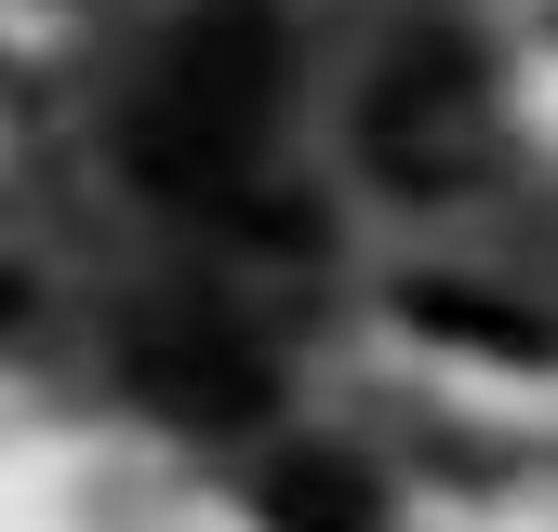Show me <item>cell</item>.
Segmentation results:
<instances>
[{"label":"cell","instance_id":"obj_1","mask_svg":"<svg viewBox=\"0 0 558 532\" xmlns=\"http://www.w3.org/2000/svg\"><path fill=\"white\" fill-rule=\"evenodd\" d=\"M279 107H293V27L266 0H199L160 27V53L120 94V173L173 214H227L266 186Z\"/></svg>","mask_w":558,"mask_h":532},{"label":"cell","instance_id":"obj_2","mask_svg":"<svg viewBox=\"0 0 558 532\" xmlns=\"http://www.w3.org/2000/svg\"><path fill=\"white\" fill-rule=\"evenodd\" d=\"M360 160H373L386 200L493 186V160H506V94H493V53H478L452 14L386 27L373 81H360Z\"/></svg>","mask_w":558,"mask_h":532},{"label":"cell","instance_id":"obj_3","mask_svg":"<svg viewBox=\"0 0 558 532\" xmlns=\"http://www.w3.org/2000/svg\"><path fill=\"white\" fill-rule=\"evenodd\" d=\"M266 519H279V532H360V519H373V493H360V466L293 452V466L266 480Z\"/></svg>","mask_w":558,"mask_h":532}]
</instances>
